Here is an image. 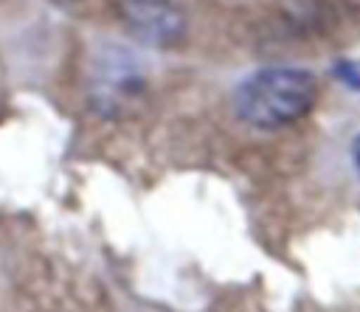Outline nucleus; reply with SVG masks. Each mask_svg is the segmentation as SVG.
Segmentation results:
<instances>
[{"label":"nucleus","instance_id":"obj_1","mask_svg":"<svg viewBox=\"0 0 360 312\" xmlns=\"http://www.w3.org/2000/svg\"><path fill=\"white\" fill-rule=\"evenodd\" d=\"M318 82L304 67H264L248 76L236 90L239 118L259 129H278L312 110Z\"/></svg>","mask_w":360,"mask_h":312},{"label":"nucleus","instance_id":"obj_2","mask_svg":"<svg viewBox=\"0 0 360 312\" xmlns=\"http://www.w3.org/2000/svg\"><path fill=\"white\" fill-rule=\"evenodd\" d=\"M121 14L149 45H172L186 28L180 0H121Z\"/></svg>","mask_w":360,"mask_h":312},{"label":"nucleus","instance_id":"obj_3","mask_svg":"<svg viewBox=\"0 0 360 312\" xmlns=\"http://www.w3.org/2000/svg\"><path fill=\"white\" fill-rule=\"evenodd\" d=\"M352 157H354V166H357V171H360V135H357L354 143H352Z\"/></svg>","mask_w":360,"mask_h":312}]
</instances>
